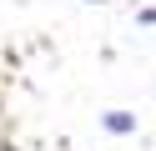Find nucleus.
<instances>
[{
	"mask_svg": "<svg viewBox=\"0 0 156 151\" xmlns=\"http://www.w3.org/2000/svg\"><path fill=\"white\" fill-rule=\"evenodd\" d=\"M101 126L111 131V136H131V131H136V116H131V111H106Z\"/></svg>",
	"mask_w": 156,
	"mask_h": 151,
	"instance_id": "obj_1",
	"label": "nucleus"
},
{
	"mask_svg": "<svg viewBox=\"0 0 156 151\" xmlns=\"http://www.w3.org/2000/svg\"><path fill=\"white\" fill-rule=\"evenodd\" d=\"M136 20H141V25H156V5H146V10H136Z\"/></svg>",
	"mask_w": 156,
	"mask_h": 151,
	"instance_id": "obj_2",
	"label": "nucleus"
},
{
	"mask_svg": "<svg viewBox=\"0 0 156 151\" xmlns=\"http://www.w3.org/2000/svg\"><path fill=\"white\" fill-rule=\"evenodd\" d=\"M86 5H111V0H86Z\"/></svg>",
	"mask_w": 156,
	"mask_h": 151,
	"instance_id": "obj_3",
	"label": "nucleus"
}]
</instances>
